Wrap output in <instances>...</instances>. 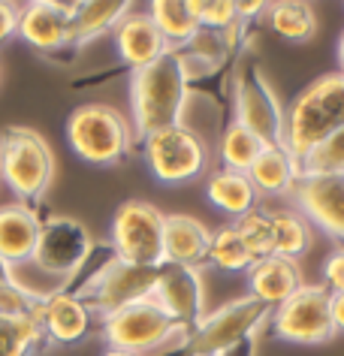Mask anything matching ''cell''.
<instances>
[{"instance_id":"6da1fadb","label":"cell","mask_w":344,"mask_h":356,"mask_svg":"<svg viewBox=\"0 0 344 356\" xmlns=\"http://www.w3.org/2000/svg\"><path fill=\"white\" fill-rule=\"evenodd\" d=\"M188 58L179 51H166L154 64L133 70L130 76V106H133L136 136H151L172 124H181L188 103Z\"/></svg>"},{"instance_id":"7a4b0ae2","label":"cell","mask_w":344,"mask_h":356,"mask_svg":"<svg viewBox=\"0 0 344 356\" xmlns=\"http://www.w3.org/2000/svg\"><path fill=\"white\" fill-rule=\"evenodd\" d=\"M344 127V73L314 79L305 91L296 94L287 112L284 145L296 160L317 148L326 136Z\"/></svg>"},{"instance_id":"3957f363","label":"cell","mask_w":344,"mask_h":356,"mask_svg":"<svg viewBox=\"0 0 344 356\" xmlns=\"http://www.w3.org/2000/svg\"><path fill=\"white\" fill-rule=\"evenodd\" d=\"M55 178V154L46 136L33 127L0 130V181L10 188L19 202H33L49 191Z\"/></svg>"},{"instance_id":"277c9868","label":"cell","mask_w":344,"mask_h":356,"mask_svg":"<svg viewBox=\"0 0 344 356\" xmlns=\"http://www.w3.org/2000/svg\"><path fill=\"white\" fill-rule=\"evenodd\" d=\"M67 142L76 157L94 166H115L124 160L133 142L127 118L115 106L85 103L69 112L67 118Z\"/></svg>"},{"instance_id":"5b68a950","label":"cell","mask_w":344,"mask_h":356,"mask_svg":"<svg viewBox=\"0 0 344 356\" xmlns=\"http://www.w3.org/2000/svg\"><path fill=\"white\" fill-rule=\"evenodd\" d=\"M157 281V269H148V266H133L124 263L118 257H112L109 263H103L91 278L82 281L73 296L85 302V308L97 317H109L115 311L133 305V302H142L151 296Z\"/></svg>"},{"instance_id":"8992f818","label":"cell","mask_w":344,"mask_h":356,"mask_svg":"<svg viewBox=\"0 0 344 356\" xmlns=\"http://www.w3.org/2000/svg\"><path fill=\"white\" fill-rule=\"evenodd\" d=\"M112 251L118 260L161 269L163 257V211L145 200L121 202L112 218Z\"/></svg>"},{"instance_id":"52a82bcc","label":"cell","mask_w":344,"mask_h":356,"mask_svg":"<svg viewBox=\"0 0 344 356\" xmlns=\"http://www.w3.org/2000/svg\"><path fill=\"white\" fill-rule=\"evenodd\" d=\"M179 332L184 335L188 326H179L157 302L148 296L142 302L115 311V314L103 317V338L109 341L115 350H127L136 356H145L157 350L161 344H166L170 338Z\"/></svg>"},{"instance_id":"ba28073f","label":"cell","mask_w":344,"mask_h":356,"mask_svg":"<svg viewBox=\"0 0 344 356\" xmlns=\"http://www.w3.org/2000/svg\"><path fill=\"white\" fill-rule=\"evenodd\" d=\"M142 154L151 175L161 184H184L202 175L208 163V151L188 124H172L142 139Z\"/></svg>"},{"instance_id":"9c48e42d","label":"cell","mask_w":344,"mask_h":356,"mask_svg":"<svg viewBox=\"0 0 344 356\" xmlns=\"http://www.w3.org/2000/svg\"><path fill=\"white\" fill-rule=\"evenodd\" d=\"M266 317L269 308L254 296L233 299L220 305L215 314H202V320L193 326V335H188V350L190 356H224L239 341H245Z\"/></svg>"},{"instance_id":"30bf717a","label":"cell","mask_w":344,"mask_h":356,"mask_svg":"<svg viewBox=\"0 0 344 356\" xmlns=\"http://www.w3.org/2000/svg\"><path fill=\"white\" fill-rule=\"evenodd\" d=\"M332 293L323 284H302L284 305L275 308L272 332L290 344H326L335 338L332 314H329Z\"/></svg>"},{"instance_id":"8fae6325","label":"cell","mask_w":344,"mask_h":356,"mask_svg":"<svg viewBox=\"0 0 344 356\" xmlns=\"http://www.w3.org/2000/svg\"><path fill=\"white\" fill-rule=\"evenodd\" d=\"M236 121L248 127L263 145H284L287 115L260 67L242 70L236 79Z\"/></svg>"},{"instance_id":"7c38bea8","label":"cell","mask_w":344,"mask_h":356,"mask_svg":"<svg viewBox=\"0 0 344 356\" xmlns=\"http://www.w3.org/2000/svg\"><path fill=\"white\" fill-rule=\"evenodd\" d=\"M91 251H94V242H91L88 227L79 224L76 218L55 215V218L42 220L31 263L46 275L73 278V275L88 263Z\"/></svg>"},{"instance_id":"4fadbf2b","label":"cell","mask_w":344,"mask_h":356,"mask_svg":"<svg viewBox=\"0 0 344 356\" xmlns=\"http://www.w3.org/2000/svg\"><path fill=\"white\" fill-rule=\"evenodd\" d=\"M290 193L308 224L344 242V175H299Z\"/></svg>"},{"instance_id":"5bb4252c","label":"cell","mask_w":344,"mask_h":356,"mask_svg":"<svg viewBox=\"0 0 344 356\" xmlns=\"http://www.w3.org/2000/svg\"><path fill=\"white\" fill-rule=\"evenodd\" d=\"M151 299L170 314L179 326H197L202 320V275L193 266H172L163 263L157 269V281L151 290Z\"/></svg>"},{"instance_id":"9a60e30c","label":"cell","mask_w":344,"mask_h":356,"mask_svg":"<svg viewBox=\"0 0 344 356\" xmlns=\"http://www.w3.org/2000/svg\"><path fill=\"white\" fill-rule=\"evenodd\" d=\"M76 3H37L19 6V28L15 33L40 51H58L69 46V22H73Z\"/></svg>"},{"instance_id":"2e32d148","label":"cell","mask_w":344,"mask_h":356,"mask_svg":"<svg viewBox=\"0 0 344 356\" xmlns=\"http://www.w3.org/2000/svg\"><path fill=\"white\" fill-rule=\"evenodd\" d=\"M112 37H115V49H118L121 60H124L130 70H142L148 64H154L157 58H163L166 51H172L148 13L130 10L124 19L115 24Z\"/></svg>"},{"instance_id":"e0dca14e","label":"cell","mask_w":344,"mask_h":356,"mask_svg":"<svg viewBox=\"0 0 344 356\" xmlns=\"http://www.w3.org/2000/svg\"><path fill=\"white\" fill-rule=\"evenodd\" d=\"M40 227L42 220L28 202H6V206H0V260L10 269L33 260Z\"/></svg>"},{"instance_id":"ac0fdd59","label":"cell","mask_w":344,"mask_h":356,"mask_svg":"<svg viewBox=\"0 0 344 356\" xmlns=\"http://www.w3.org/2000/svg\"><path fill=\"white\" fill-rule=\"evenodd\" d=\"M37 320H40L46 338L55 344H76V341H82L88 335V329H91V311L85 308V302L64 290L42 296Z\"/></svg>"},{"instance_id":"d6986e66","label":"cell","mask_w":344,"mask_h":356,"mask_svg":"<svg viewBox=\"0 0 344 356\" xmlns=\"http://www.w3.org/2000/svg\"><path fill=\"white\" fill-rule=\"evenodd\" d=\"M248 287L257 302H263L266 308H278L302 287V275H299L296 260L287 257H263L248 269Z\"/></svg>"},{"instance_id":"ffe728a7","label":"cell","mask_w":344,"mask_h":356,"mask_svg":"<svg viewBox=\"0 0 344 356\" xmlns=\"http://www.w3.org/2000/svg\"><path fill=\"white\" fill-rule=\"evenodd\" d=\"M211 233L190 215H163V257L172 266H197L208 260Z\"/></svg>"},{"instance_id":"44dd1931","label":"cell","mask_w":344,"mask_h":356,"mask_svg":"<svg viewBox=\"0 0 344 356\" xmlns=\"http://www.w3.org/2000/svg\"><path fill=\"white\" fill-rule=\"evenodd\" d=\"M251 184L257 193H269V197H281L290 193L299 178V160L290 154L287 145H263L260 157L254 160L248 169Z\"/></svg>"},{"instance_id":"7402d4cb","label":"cell","mask_w":344,"mask_h":356,"mask_svg":"<svg viewBox=\"0 0 344 356\" xmlns=\"http://www.w3.org/2000/svg\"><path fill=\"white\" fill-rule=\"evenodd\" d=\"M206 197L218 211L239 220L242 215L257 209L260 193L251 184V178L245 172H233V169H218L208 175L206 181Z\"/></svg>"},{"instance_id":"603a6c76","label":"cell","mask_w":344,"mask_h":356,"mask_svg":"<svg viewBox=\"0 0 344 356\" xmlns=\"http://www.w3.org/2000/svg\"><path fill=\"white\" fill-rule=\"evenodd\" d=\"M130 13V3H76L73 22H69V46H82L106 31H115L124 15Z\"/></svg>"},{"instance_id":"cb8c5ba5","label":"cell","mask_w":344,"mask_h":356,"mask_svg":"<svg viewBox=\"0 0 344 356\" xmlns=\"http://www.w3.org/2000/svg\"><path fill=\"white\" fill-rule=\"evenodd\" d=\"M272 220V233H275V257L299 260L311 248V224L299 215L296 209H266Z\"/></svg>"},{"instance_id":"d4e9b609","label":"cell","mask_w":344,"mask_h":356,"mask_svg":"<svg viewBox=\"0 0 344 356\" xmlns=\"http://www.w3.org/2000/svg\"><path fill=\"white\" fill-rule=\"evenodd\" d=\"M148 15H151V22L157 24L161 37L166 40V46H170L172 51H179V46H188L199 31V22H197V15L190 13V3L157 0V3H151Z\"/></svg>"},{"instance_id":"484cf974","label":"cell","mask_w":344,"mask_h":356,"mask_svg":"<svg viewBox=\"0 0 344 356\" xmlns=\"http://www.w3.org/2000/svg\"><path fill=\"white\" fill-rule=\"evenodd\" d=\"M266 22L269 28L290 42H305L314 37L317 31V15L311 3H296V0H284V3H269L266 6Z\"/></svg>"},{"instance_id":"4316f807","label":"cell","mask_w":344,"mask_h":356,"mask_svg":"<svg viewBox=\"0 0 344 356\" xmlns=\"http://www.w3.org/2000/svg\"><path fill=\"white\" fill-rule=\"evenodd\" d=\"M263 142L254 136L248 127H242L239 121L227 124L224 136H220V160H224V169H233V172H245L254 166V160L260 157Z\"/></svg>"},{"instance_id":"83f0119b","label":"cell","mask_w":344,"mask_h":356,"mask_svg":"<svg viewBox=\"0 0 344 356\" xmlns=\"http://www.w3.org/2000/svg\"><path fill=\"white\" fill-rule=\"evenodd\" d=\"M208 260L224 272H242V269H251L254 263V254L248 251V245L242 242L239 229L233 224L229 227H220L218 233H211V248H208Z\"/></svg>"},{"instance_id":"f1b7e54d","label":"cell","mask_w":344,"mask_h":356,"mask_svg":"<svg viewBox=\"0 0 344 356\" xmlns=\"http://www.w3.org/2000/svg\"><path fill=\"white\" fill-rule=\"evenodd\" d=\"M42 338L37 317H0V356H28Z\"/></svg>"},{"instance_id":"f546056e","label":"cell","mask_w":344,"mask_h":356,"mask_svg":"<svg viewBox=\"0 0 344 356\" xmlns=\"http://www.w3.org/2000/svg\"><path fill=\"white\" fill-rule=\"evenodd\" d=\"M299 175H344V127L299 160Z\"/></svg>"},{"instance_id":"4dcf8cb0","label":"cell","mask_w":344,"mask_h":356,"mask_svg":"<svg viewBox=\"0 0 344 356\" xmlns=\"http://www.w3.org/2000/svg\"><path fill=\"white\" fill-rule=\"evenodd\" d=\"M239 229L242 242L248 245V251L254 254V260H263V257L275 254V233H272V220L266 209H254L248 215H242L233 224Z\"/></svg>"},{"instance_id":"1f68e13d","label":"cell","mask_w":344,"mask_h":356,"mask_svg":"<svg viewBox=\"0 0 344 356\" xmlns=\"http://www.w3.org/2000/svg\"><path fill=\"white\" fill-rule=\"evenodd\" d=\"M42 293L22 287L19 281H0V317H37Z\"/></svg>"},{"instance_id":"d6a6232c","label":"cell","mask_w":344,"mask_h":356,"mask_svg":"<svg viewBox=\"0 0 344 356\" xmlns=\"http://www.w3.org/2000/svg\"><path fill=\"white\" fill-rule=\"evenodd\" d=\"M190 13L197 15L199 28L208 31H229L239 22V13H236V3H227V0H211V3H199V0H188Z\"/></svg>"},{"instance_id":"836d02e7","label":"cell","mask_w":344,"mask_h":356,"mask_svg":"<svg viewBox=\"0 0 344 356\" xmlns=\"http://www.w3.org/2000/svg\"><path fill=\"white\" fill-rule=\"evenodd\" d=\"M239 28H242V24H236V28H229V31H208V28H199L197 37H193L188 46L193 49V55L202 58V60H220L229 49H233Z\"/></svg>"},{"instance_id":"e575fe53","label":"cell","mask_w":344,"mask_h":356,"mask_svg":"<svg viewBox=\"0 0 344 356\" xmlns=\"http://www.w3.org/2000/svg\"><path fill=\"white\" fill-rule=\"evenodd\" d=\"M323 287L329 293H344V245L326 257L323 263Z\"/></svg>"},{"instance_id":"d590c367","label":"cell","mask_w":344,"mask_h":356,"mask_svg":"<svg viewBox=\"0 0 344 356\" xmlns=\"http://www.w3.org/2000/svg\"><path fill=\"white\" fill-rule=\"evenodd\" d=\"M15 28H19V6L0 3V46L10 37H15Z\"/></svg>"},{"instance_id":"8d00e7d4","label":"cell","mask_w":344,"mask_h":356,"mask_svg":"<svg viewBox=\"0 0 344 356\" xmlns=\"http://www.w3.org/2000/svg\"><path fill=\"white\" fill-rule=\"evenodd\" d=\"M329 314L335 332H344V293H332L329 296Z\"/></svg>"},{"instance_id":"74e56055","label":"cell","mask_w":344,"mask_h":356,"mask_svg":"<svg viewBox=\"0 0 344 356\" xmlns=\"http://www.w3.org/2000/svg\"><path fill=\"white\" fill-rule=\"evenodd\" d=\"M266 6L269 3H260V0H254V3H236V13H239V22H245V19H254V15L266 13Z\"/></svg>"},{"instance_id":"f35d334b","label":"cell","mask_w":344,"mask_h":356,"mask_svg":"<svg viewBox=\"0 0 344 356\" xmlns=\"http://www.w3.org/2000/svg\"><path fill=\"white\" fill-rule=\"evenodd\" d=\"M15 278V269H10L3 260H0V281H13Z\"/></svg>"},{"instance_id":"ab89813d","label":"cell","mask_w":344,"mask_h":356,"mask_svg":"<svg viewBox=\"0 0 344 356\" xmlns=\"http://www.w3.org/2000/svg\"><path fill=\"white\" fill-rule=\"evenodd\" d=\"M338 64H341V73H344V33H341V40H338Z\"/></svg>"},{"instance_id":"60d3db41","label":"cell","mask_w":344,"mask_h":356,"mask_svg":"<svg viewBox=\"0 0 344 356\" xmlns=\"http://www.w3.org/2000/svg\"><path fill=\"white\" fill-rule=\"evenodd\" d=\"M103 356H136V353H127V350H115V347H109Z\"/></svg>"}]
</instances>
